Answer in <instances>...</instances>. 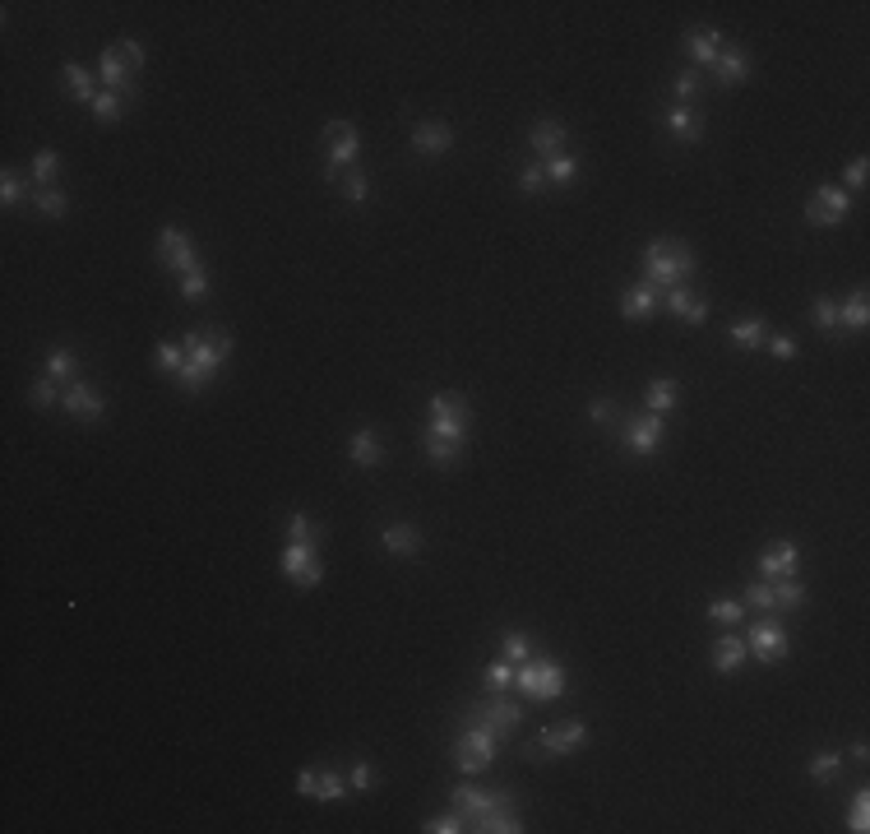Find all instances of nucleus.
Segmentation results:
<instances>
[{"label":"nucleus","instance_id":"nucleus-1","mask_svg":"<svg viewBox=\"0 0 870 834\" xmlns=\"http://www.w3.org/2000/svg\"><path fill=\"white\" fill-rule=\"evenodd\" d=\"M186 367H181V390H204L218 371H223V362L232 358V334L228 329H190L186 338Z\"/></svg>","mask_w":870,"mask_h":834},{"label":"nucleus","instance_id":"nucleus-2","mask_svg":"<svg viewBox=\"0 0 870 834\" xmlns=\"http://www.w3.org/2000/svg\"><path fill=\"white\" fill-rule=\"evenodd\" d=\"M695 273V251L685 241H672V237H658L643 246V278L658 293L667 288H685V278Z\"/></svg>","mask_w":870,"mask_h":834},{"label":"nucleus","instance_id":"nucleus-3","mask_svg":"<svg viewBox=\"0 0 870 834\" xmlns=\"http://www.w3.org/2000/svg\"><path fill=\"white\" fill-rule=\"evenodd\" d=\"M515 686L533 700H556V695H565V668L556 658H524L515 668Z\"/></svg>","mask_w":870,"mask_h":834},{"label":"nucleus","instance_id":"nucleus-4","mask_svg":"<svg viewBox=\"0 0 870 834\" xmlns=\"http://www.w3.org/2000/svg\"><path fill=\"white\" fill-rule=\"evenodd\" d=\"M282 580L297 584V589H315L324 580V566H320V542H297L287 538L282 547Z\"/></svg>","mask_w":870,"mask_h":834},{"label":"nucleus","instance_id":"nucleus-5","mask_svg":"<svg viewBox=\"0 0 870 834\" xmlns=\"http://www.w3.org/2000/svg\"><path fill=\"white\" fill-rule=\"evenodd\" d=\"M324 181H334L338 172H347L352 167V158L361 154V134H356V125L352 121H324Z\"/></svg>","mask_w":870,"mask_h":834},{"label":"nucleus","instance_id":"nucleus-6","mask_svg":"<svg viewBox=\"0 0 870 834\" xmlns=\"http://www.w3.org/2000/svg\"><path fill=\"white\" fill-rule=\"evenodd\" d=\"M454 760H459V770H463V775H482V770H491V760H495V732L482 728V723L463 728L459 742H454Z\"/></svg>","mask_w":870,"mask_h":834},{"label":"nucleus","instance_id":"nucleus-7","mask_svg":"<svg viewBox=\"0 0 870 834\" xmlns=\"http://www.w3.org/2000/svg\"><path fill=\"white\" fill-rule=\"evenodd\" d=\"M472 422H454V417H430V427H426V454L430 464H454L463 441H468Z\"/></svg>","mask_w":870,"mask_h":834},{"label":"nucleus","instance_id":"nucleus-8","mask_svg":"<svg viewBox=\"0 0 870 834\" xmlns=\"http://www.w3.org/2000/svg\"><path fill=\"white\" fill-rule=\"evenodd\" d=\"M852 214V195L843 186H820L811 199H806V223L811 228H833Z\"/></svg>","mask_w":870,"mask_h":834},{"label":"nucleus","instance_id":"nucleus-9","mask_svg":"<svg viewBox=\"0 0 870 834\" xmlns=\"http://www.w3.org/2000/svg\"><path fill=\"white\" fill-rule=\"evenodd\" d=\"M746 649L759 658V663H782L787 658V631H782V621H773V616H764V621H755L750 626V640H746Z\"/></svg>","mask_w":870,"mask_h":834},{"label":"nucleus","instance_id":"nucleus-10","mask_svg":"<svg viewBox=\"0 0 870 834\" xmlns=\"http://www.w3.org/2000/svg\"><path fill=\"white\" fill-rule=\"evenodd\" d=\"M158 260H163L167 269H176L181 278L195 273V269H204L199 255H195V246H190V237H186L181 228H163V232H158Z\"/></svg>","mask_w":870,"mask_h":834},{"label":"nucleus","instance_id":"nucleus-11","mask_svg":"<svg viewBox=\"0 0 870 834\" xmlns=\"http://www.w3.org/2000/svg\"><path fill=\"white\" fill-rule=\"evenodd\" d=\"M472 723H482V728H491V732L500 737V732H515V728L524 723V710L510 700V695H491L486 705L472 710Z\"/></svg>","mask_w":870,"mask_h":834},{"label":"nucleus","instance_id":"nucleus-12","mask_svg":"<svg viewBox=\"0 0 870 834\" xmlns=\"http://www.w3.org/2000/svg\"><path fill=\"white\" fill-rule=\"evenodd\" d=\"M500 807H515V797H510V793H482V788H472V784L454 788V811H463L468 825H477L482 816H491V811H500Z\"/></svg>","mask_w":870,"mask_h":834},{"label":"nucleus","instance_id":"nucleus-13","mask_svg":"<svg viewBox=\"0 0 870 834\" xmlns=\"http://www.w3.org/2000/svg\"><path fill=\"white\" fill-rule=\"evenodd\" d=\"M134 60L121 51V47H111V51H102V60H98V80H102V89H111V93H134L130 84H134Z\"/></svg>","mask_w":870,"mask_h":834},{"label":"nucleus","instance_id":"nucleus-14","mask_svg":"<svg viewBox=\"0 0 870 834\" xmlns=\"http://www.w3.org/2000/svg\"><path fill=\"white\" fill-rule=\"evenodd\" d=\"M667 441V422L658 412H643V417H634V422L625 427V445L634 450V454H652Z\"/></svg>","mask_w":870,"mask_h":834},{"label":"nucleus","instance_id":"nucleus-15","mask_svg":"<svg viewBox=\"0 0 870 834\" xmlns=\"http://www.w3.org/2000/svg\"><path fill=\"white\" fill-rule=\"evenodd\" d=\"M60 403H65V412H69V417H84V422H98V417L107 412V399H102V394H93L84 380H69V385H65V394H60Z\"/></svg>","mask_w":870,"mask_h":834},{"label":"nucleus","instance_id":"nucleus-16","mask_svg":"<svg viewBox=\"0 0 870 834\" xmlns=\"http://www.w3.org/2000/svg\"><path fill=\"white\" fill-rule=\"evenodd\" d=\"M297 793H306L315 802H338L347 793V779L334 775V770H302L297 775Z\"/></svg>","mask_w":870,"mask_h":834},{"label":"nucleus","instance_id":"nucleus-17","mask_svg":"<svg viewBox=\"0 0 870 834\" xmlns=\"http://www.w3.org/2000/svg\"><path fill=\"white\" fill-rule=\"evenodd\" d=\"M589 742V728L584 723H574V719H565V723H551L546 732H542V751L546 755H569V751H578V746H584Z\"/></svg>","mask_w":870,"mask_h":834},{"label":"nucleus","instance_id":"nucleus-18","mask_svg":"<svg viewBox=\"0 0 870 834\" xmlns=\"http://www.w3.org/2000/svg\"><path fill=\"white\" fill-rule=\"evenodd\" d=\"M450 144H454V130L445 121H421L412 130V149L421 158H440V154H450Z\"/></svg>","mask_w":870,"mask_h":834},{"label":"nucleus","instance_id":"nucleus-19","mask_svg":"<svg viewBox=\"0 0 870 834\" xmlns=\"http://www.w3.org/2000/svg\"><path fill=\"white\" fill-rule=\"evenodd\" d=\"M658 306H663V293L652 288L648 278L621 293V315H625V320H648V315H658Z\"/></svg>","mask_w":870,"mask_h":834},{"label":"nucleus","instance_id":"nucleus-20","mask_svg":"<svg viewBox=\"0 0 870 834\" xmlns=\"http://www.w3.org/2000/svg\"><path fill=\"white\" fill-rule=\"evenodd\" d=\"M796 566H801V551H796V542H773V547L759 551V571H764V580L796 575Z\"/></svg>","mask_w":870,"mask_h":834},{"label":"nucleus","instance_id":"nucleus-21","mask_svg":"<svg viewBox=\"0 0 870 834\" xmlns=\"http://www.w3.org/2000/svg\"><path fill=\"white\" fill-rule=\"evenodd\" d=\"M663 306H667L681 325H704V320H708V302L695 297L690 288H667V293H663Z\"/></svg>","mask_w":870,"mask_h":834},{"label":"nucleus","instance_id":"nucleus-22","mask_svg":"<svg viewBox=\"0 0 870 834\" xmlns=\"http://www.w3.org/2000/svg\"><path fill=\"white\" fill-rule=\"evenodd\" d=\"M347 459H352L356 468H380V464H385V445H380V436H376L371 427H361V432L347 441Z\"/></svg>","mask_w":870,"mask_h":834},{"label":"nucleus","instance_id":"nucleus-23","mask_svg":"<svg viewBox=\"0 0 870 834\" xmlns=\"http://www.w3.org/2000/svg\"><path fill=\"white\" fill-rule=\"evenodd\" d=\"M713 75H717V84H746V75H750V56L741 51V47H727L717 60H713Z\"/></svg>","mask_w":870,"mask_h":834},{"label":"nucleus","instance_id":"nucleus-24","mask_svg":"<svg viewBox=\"0 0 870 834\" xmlns=\"http://www.w3.org/2000/svg\"><path fill=\"white\" fill-rule=\"evenodd\" d=\"M685 51H690L699 65H713L722 51H727V42H722L717 28H695V33H685Z\"/></svg>","mask_w":870,"mask_h":834},{"label":"nucleus","instance_id":"nucleus-25","mask_svg":"<svg viewBox=\"0 0 870 834\" xmlns=\"http://www.w3.org/2000/svg\"><path fill=\"white\" fill-rule=\"evenodd\" d=\"M528 139H533V149H537L542 163L556 158V154H565V125H560V121H537Z\"/></svg>","mask_w":870,"mask_h":834},{"label":"nucleus","instance_id":"nucleus-26","mask_svg":"<svg viewBox=\"0 0 870 834\" xmlns=\"http://www.w3.org/2000/svg\"><path fill=\"white\" fill-rule=\"evenodd\" d=\"M746 640H737V636H722V640H713V668L717 672H741V663H746Z\"/></svg>","mask_w":870,"mask_h":834},{"label":"nucleus","instance_id":"nucleus-27","mask_svg":"<svg viewBox=\"0 0 870 834\" xmlns=\"http://www.w3.org/2000/svg\"><path fill=\"white\" fill-rule=\"evenodd\" d=\"M865 320H870V297H865V288H856L847 302H838V329L861 334V329H865Z\"/></svg>","mask_w":870,"mask_h":834},{"label":"nucleus","instance_id":"nucleus-28","mask_svg":"<svg viewBox=\"0 0 870 834\" xmlns=\"http://www.w3.org/2000/svg\"><path fill=\"white\" fill-rule=\"evenodd\" d=\"M60 80H65V93L69 98H75V102H98V89H93V75H89V70L84 65H75V60H69L65 70H60Z\"/></svg>","mask_w":870,"mask_h":834},{"label":"nucleus","instance_id":"nucleus-29","mask_svg":"<svg viewBox=\"0 0 870 834\" xmlns=\"http://www.w3.org/2000/svg\"><path fill=\"white\" fill-rule=\"evenodd\" d=\"M667 130H672V139H681V144H699V134H704L699 116L690 107H681V102L667 112Z\"/></svg>","mask_w":870,"mask_h":834},{"label":"nucleus","instance_id":"nucleus-30","mask_svg":"<svg viewBox=\"0 0 870 834\" xmlns=\"http://www.w3.org/2000/svg\"><path fill=\"white\" fill-rule=\"evenodd\" d=\"M430 417H454V422H468L472 417V408H468V399L463 394H454V390H440V394H430Z\"/></svg>","mask_w":870,"mask_h":834},{"label":"nucleus","instance_id":"nucleus-31","mask_svg":"<svg viewBox=\"0 0 870 834\" xmlns=\"http://www.w3.org/2000/svg\"><path fill=\"white\" fill-rule=\"evenodd\" d=\"M380 542H385V551H394V556H412V551L421 547V533H417L412 524H389V529L380 533Z\"/></svg>","mask_w":870,"mask_h":834},{"label":"nucleus","instance_id":"nucleus-32","mask_svg":"<svg viewBox=\"0 0 870 834\" xmlns=\"http://www.w3.org/2000/svg\"><path fill=\"white\" fill-rule=\"evenodd\" d=\"M643 403H648V412H658V417H667L672 408H676V380H667V376H658L648 385V394H643Z\"/></svg>","mask_w":870,"mask_h":834},{"label":"nucleus","instance_id":"nucleus-33","mask_svg":"<svg viewBox=\"0 0 870 834\" xmlns=\"http://www.w3.org/2000/svg\"><path fill=\"white\" fill-rule=\"evenodd\" d=\"M727 338H732L737 348H764V338H769V325H764L759 315H750V320H737V325L727 329Z\"/></svg>","mask_w":870,"mask_h":834},{"label":"nucleus","instance_id":"nucleus-34","mask_svg":"<svg viewBox=\"0 0 870 834\" xmlns=\"http://www.w3.org/2000/svg\"><path fill=\"white\" fill-rule=\"evenodd\" d=\"M334 186H338V190H343V199H352V204H366V199H371V181H366V172H356V167L338 172V176H334Z\"/></svg>","mask_w":870,"mask_h":834},{"label":"nucleus","instance_id":"nucleus-35","mask_svg":"<svg viewBox=\"0 0 870 834\" xmlns=\"http://www.w3.org/2000/svg\"><path fill=\"white\" fill-rule=\"evenodd\" d=\"M154 367H158V371H167V376H181V367H186V343L163 338V343L154 348Z\"/></svg>","mask_w":870,"mask_h":834},{"label":"nucleus","instance_id":"nucleus-36","mask_svg":"<svg viewBox=\"0 0 870 834\" xmlns=\"http://www.w3.org/2000/svg\"><path fill=\"white\" fill-rule=\"evenodd\" d=\"M769 589H773V607H801V603H806V584L796 580V575L769 580Z\"/></svg>","mask_w":870,"mask_h":834},{"label":"nucleus","instance_id":"nucleus-37","mask_svg":"<svg viewBox=\"0 0 870 834\" xmlns=\"http://www.w3.org/2000/svg\"><path fill=\"white\" fill-rule=\"evenodd\" d=\"M56 176H60V154H56V149H42V154L33 158V186L47 190V186H56Z\"/></svg>","mask_w":870,"mask_h":834},{"label":"nucleus","instance_id":"nucleus-38","mask_svg":"<svg viewBox=\"0 0 870 834\" xmlns=\"http://www.w3.org/2000/svg\"><path fill=\"white\" fill-rule=\"evenodd\" d=\"M482 681H486V690H491V695H510V686H515V663H510V658L491 663V668L482 672Z\"/></svg>","mask_w":870,"mask_h":834},{"label":"nucleus","instance_id":"nucleus-39","mask_svg":"<svg viewBox=\"0 0 870 834\" xmlns=\"http://www.w3.org/2000/svg\"><path fill=\"white\" fill-rule=\"evenodd\" d=\"M125 107H130V93H111V89H102L98 102H93V116H98V121H121Z\"/></svg>","mask_w":870,"mask_h":834},{"label":"nucleus","instance_id":"nucleus-40","mask_svg":"<svg viewBox=\"0 0 870 834\" xmlns=\"http://www.w3.org/2000/svg\"><path fill=\"white\" fill-rule=\"evenodd\" d=\"M47 376H51V380H75V376H80L75 353H69V348H56V353L47 358Z\"/></svg>","mask_w":870,"mask_h":834},{"label":"nucleus","instance_id":"nucleus-41","mask_svg":"<svg viewBox=\"0 0 870 834\" xmlns=\"http://www.w3.org/2000/svg\"><path fill=\"white\" fill-rule=\"evenodd\" d=\"M33 204L42 208L47 219H65V208H69V199H65V190H60V186H47V190H37V195H33Z\"/></svg>","mask_w":870,"mask_h":834},{"label":"nucleus","instance_id":"nucleus-42","mask_svg":"<svg viewBox=\"0 0 870 834\" xmlns=\"http://www.w3.org/2000/svg\"><path fill=\"white\" fill-rule=\"evenodd\" d=\"M838 770H843V751H820V755L811 760V779H815V784H829Z\"/></svg>","mask_w":870,"mask_h":834},{"label":"nucleus","instance_id":"nucleus-43","mask_svg":"<svg viewBox=\"0 0 870 834\" xmlns=\"http://www.w3.org/2000/svg\"><path fill=\"white\" fill-rule=\"evenodd\" d=\"M811 315L824 334H838V297H815L811 302Z\"/></svg>","mask_w":870,"mask_h":834},{"label":"nucleus","instance_id":"nucleus-44","mask_svg":"<svg viewBox=\"0 0 870 834\" xmlns=\"http://www.w3.org/2000/svg\"><path fill=\"white\" fill-rule=\"evenodd\" d=\"M708 616L722 621V626H737V621L746 616V603H737V598H713V603H708Z\"/></svg>","mask_w":870,"mask_h":834},{"label":"nucleus","instance_id":"nucleus-45","mask_svg":"<svg viewBox=\"0 0 870 834\" xmlns=\"http://www.w3.org/2000/svg\"><path fill=\"white\" fill-rule=\"evenodd\" d=\"M578 176V163L569 158V154H556V158H546V181H556V186H569Z\"/></svg>","mask_w":870,"mask_h":834},{"label":"nucleus","instance_id":"nucleus-46","mask_svg":"<svg viewBox=\"0 0 870 834\" xmlns=\"http://www.w3.org/2000/svg\"><path fill=\"white\" fill-rule=\"evenodd\" d=\"M500 645H504V658H510L515 668H519L524 658H533V645H528V636H524V631H504V640H500Z\"/></svg>","mask_w":870,"mask_h":834},{"label":"nucleus","instance_id":"nucleus-47","mask_svg":"<svg viewBox=\"0 0 870 834\" xmlns=\"http://www.w3.org/2000/svg\"><path fill=\"white\" fill-rule=\"evenodd\" d=\"M463 825H468V816H463V811H445V816H430L421 829H426V834H459Z\"/></svg>","mask_w":870,"mask_h":834},{"label":"nucleus","instance_id":"nucleus-48","mask_svg":"<svg viewBox=\"0 0 870 834\" xmlns=\"http://www.w3.org/2000/svg\"><path fill=\"white\" fill-rule=\"evenodd\" d=\"M287 538H297V542H320V529H315V519L311 515H292V519H287Z\"/></svg>","mask_w":870,"mask_h":834},{"label":"nucleus","instance_id":"nucleus-49","mask_svg":"<svg viewBox=\"0 0 870 834\" xmlns=\"http://www.w3.org/2000/svg\"><path fill=\"white\" fill-rule=\"evenodd\" d=\"M847 829H852V834H865V829H870V797H865V793H856L852 816H847Z\"/></svg>","mask_w":870,"mask_h":834},{"label":"nucleus","instance_id":"nucleus-50","mask_svg":"<svg viewBox=\"0 0 870 834\" xmlns=\"http://www.w3.org/2000/svg\"><path fill=\"white\" fill-rule=\"evenodd\" d=\"M204 293H208V273H204V269H195V273L181 278V297H186V302H199Z\"/></svg>","mask_w":870,"mask_h":834},{"label":"nucleus","instance_id":"nucleus-51","mask_svg":"<svg viewBox=\"0 0 870 834\" xmlns=\"http://www.w3.org/2000/svg\"><path fill=\"white\" fill-rule=\"evenodd\" d=\"M24 190H28V181H24L19 172H5V176H0V199H5V204H19Z\"/></svg>","mask_w":870,"mask_h":834},{"label":"nucleus","instance_id":"nucleus-52","mask_svg":"<svg viewBox=\"0 0 870 834\" xmlns=\"http://www.w3.org/2000/svg\"><path fill=\"white\" fill-rule=\"evenodd\" d=\"M542 186H546V163H528V167L519 172V190L533 195V190H542Z\"/></svg>","mask_w":870,"mask_h":834},{"label":"nucleus","instance_id":"nucleus-53","mask_svg":"<svg viewBox=\"0 0 870 834\" xmlns=\"http://www.w3.org/2000/svg\"><path fill=\"white\" fill-rule=\"evenodd\" d=\"M371 784H376V770L366 760H356L352 764V775H347V788H356V793H371Z\"/></svg>","mask_w":870,"mask_h":834},{"label":"nucleus","instance_id":"nucleus-54","mask_svg":"<svg viewBox=\"0 0 870 834\" xmlns=\"http://www.w3.org/2000/svg\"><path fill=\"white\" fill-rule=\"evenodd\" d=\"M28 399H33V408H51V403L60 399V390H56V380L47 376V380H33V394H28Z\"/></svg>","mask_w":870,"mask_h":834},{"label":"nucleus","instance_id":"nucleus-55","mask_svg":"<svg viewBox=\"0 0 870 834\" xmlns=\"http://www.w3.org/2000/svg\"><path fill=\"white\" fill-rule=\"evenodd\" d=\"M672 89H676V102L685 107V102H690V98L699 93V75H695V70H681V75H676V84H672Z\"/></svg>","mask_w":870,"mask_h":834},{"label":"nucleus","instance_id":"nucleus-56","mask_svg":"<svg viewBox=\"0 0 870 834\" xmlns=\"http://www.w3.org/2000/svg\"><path fill=\"white\" fill-rule=\"evenodd\" d=\"M764 348H769L773 358H782V362L796 358V338H791V334H773V338H764Z\"/></svg>","mask_w":870,"mask_h":834},{"label":"nucleus","instance_id":"nucleus-57","mask_svg":"<svg viewBox=\"0 0 870 834\" xmlns=\"http://www.w3.org/2000/svg\"><path fill=\"white\" fill-rule=\"evenodd\" d=\"M589 417H593L598 427H611V422H616V403H611V399H593Z\"/></svg>","mask_w":870,"mask_h":834},{"label":"nucleus","instance_id":"nucleus-58","mask_svg":"<svg viewBox=\"0 0 870 834\" xmlns=\"http://www.w3.org/2000/svg\"><path fill=\"white\" fill-rule=\"evenodd\" d=\"M746 603H750V607L773 612V589H769V584H750V589H746Z\"/></svg>","mask_w":870,"mask_h":834},{"label":"nucleus","instance_id":"nucleus-59","mask_svg":"<svg viewBox=\"0 0 870 834\" xmlns=\"http://www.w3.org/2000/svg\"><path fill=\"white\" fill-rule=\"evenodd\" d=\"M865 172H870L865 158H856V163L847 167V186H843V190H861V186H865Z\"/></svg>","mask_w":870,"mask_h":834}]
</instances>
